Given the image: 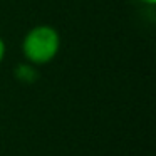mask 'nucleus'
<instances>
[{
  "label": "nucleus",
  "instance_id": "obj_3",
  "mask_svg": "<svg viewBox=\"0 0 156 156\" xmlns=\"http://www.w3.org/2000/svg\"><path fill=\"white\" fill-rule=\"evenodd\" d=\"M5 54H7V44H5L4 37L0 35V66H2V62L5 59Z\"/></svg>",
  "mask_w": 156,
  "mask_h": 156
},
{
  "label": "nucleus",
  "instance_id": "obj_1",
  "mask_svg": "<svg viewBox=\"0 0 156 156\" xmlns=\"http://www.w3.org/2000/svg\"><path fill=\"white\" fill-rule=\"evenodd\" d=\"M62 39L54 25L39 24L30 27L24 34L20 42L22 55L27 62L37 66L51 64L61 52Z\"/></svg>",
  "mask_w": 156,
  "mask_h": 156
},
{
  "label": "nucleus",
  "instance_id": "obj_2",
  "mask_svg": "<svg viewBox=\"0 0 156 156\" xmlns=\"http://www.w3.org/2000/svg\"><path fill=\"white\" fill-rule=\"evenodd\" d=\"M14 77L22 84H34L39 79V67L27 61L19 62L14 67Z\"/></svg>",
  "mask_w": 156,
  "mask_h": 156
},
{
  "label": "nucleus",
  "instance_id": "obj_4",
  "mask_svg": "<svg viewBox=\"0 0 156 156\" xmlns=\"http://www.w3.org/2000/svg\"><path fill=\"white\" fill-rule=\"evenodd\" d=\"M138 2H141L143 5H148V7H154L156 5V0H138Z\"/></svg>",
  "mask_w": 156,
  "mask_h": 156
}]
</instances>
